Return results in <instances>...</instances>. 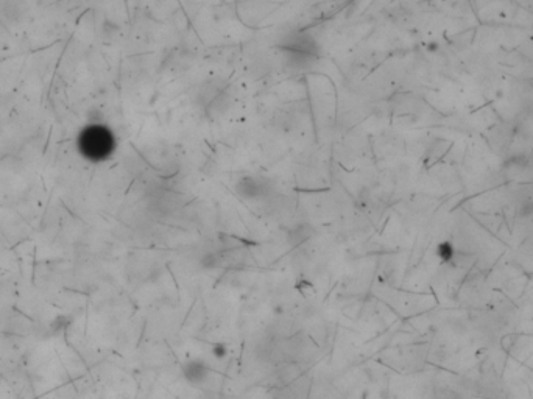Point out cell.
<instances>
[{
  "instance_id": "5b68a950",
  "label": "cell",
  "mask_w": 533,
  "mask_h": 399,
  "mask_svg": "<svg viewBox=\"0 0 533 399\" xmlns=\"http://www.w3.org/2000/svg\"><path fill=\"white\" fill-rule=\"evenodd\" d=\"M212 353H214V356L217 359H221V357H224L226 354H228V349H226L224 345H215L214 349H212Z\"/></svg>"
},
{
  "instance_id": "6da1fadb",
  "label": "cell",
  "mask_w": 533,
  "mask_h": 399,
  "mask_svg": "<svg viewBox=\"0 0 533 399\" xmlns=\"http://www.w3.org/2000/svg\"><path fill=\"white\" fill-rule=\"evenodd\" d=\"M117 147L116 136L105 123H88L77 136V148L89 163H103Z\"/></svg>"
},
{
  "instance_id": "3957f363",
  "label": "cell",
  "mask_w": 533,
  "mask_h": 399,
  "mask_svg": "<svg viewBox=\"0 0 533 399\" xmlns=\"http://www.w3.org/2000/svg\"><path fill=\"white\" fill-rule=\"evenodd\" d=\"M262 187H265L264 184H261L259 180H253V178H245L244 181H240L237 186V190L240 195H245L248 198L251 197H257L261 194Z\"/></svg>"
},
{
  "instance_id": "277c9868",
  "label": "cell",
  "mask_w": 533,
  "mask_h": 399,
  "mask_svg": "<svg viewBox=\"0 0 533 399\" xmlns=\"http://www.w3.org/2000/svg\"><path fill=\"white\" fill-rule=\"evenodd\" d=\"M437 256L443 264H450L455 258V250L449 242H443L437 247Z\"/></svg>"
},
{
  "instance_id": "7a4b0ae2",
  "label": "cell",
  "mask_w": 533,
  "mask_h": 399,
  "mask_svg": "<svg viewBox=\"0 0 533 399\" xmlns=\"http://www.w3.org/2000/svg\"><path fill=\"white\" fill-rule=\"evenodd\" d=\"M183 376H184V379L189 382V384L200 385L209 376V366L200 359L187 360L183 365Z\"/></svg>"
}]
</instances>
